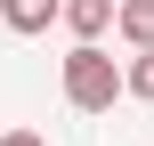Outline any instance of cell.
Instances as JSON below:
<instances>
[{
	"mask_svg": "<svg viewBox=\"0 0 154 146\" xmlns=\"http://www.w3.org/2000/svg\"><path fill=\"white\" fill-rule=\"evenodd\" d=\"M65 98H73L81 114H106V106L122 98V65H114L97 41H73V57H65Z\"/></svg>",
	"mask_w": 154,
	"mask_h": 146,
	"instance_id": "1",
	"label": "cell"
},
{
	"mask_svg": "<svg viewBox=\"0 0 154 146\" xmlns=\"http://www.w3.org/2000/svg\"><path fill=\"white\" fill-rule=\"evenodd\" d=\"M114 8H122V0H65V8H57V16H65V24H73V41H97V33H106V24H114Z\"/></svg>",
	"mask_w": 154,
	"mask_h": 146,
	"instance_id": "2",
	"label": "cell"
},
{
	"mask_svg": "<svg viewBox=\"0 0 154 146\" xmlns=\"http://www.w3.org/2000/svg\"><path fill=\"white\" fill-rule=\"evenodd\" d=\"M57 8H65V0H0L8 33H49V24H57Z\"/></svg>",
	"mask_w": 154,
	"mask_h": 146,
	"instance_id": "3",
	"label": "cell"
},
{
	"mask_svg": "<svg viewBox=\"0 0 154 146\" xmlns=\"http://www.w3.org/2000/svg\"><path fill=\"white\" fill-rule=\"evenodd\" d=\"M114 33H122L130 49H154V0H122V8H114Z\"/></svg>",
	"mask_w": 154,
	"mask_h": 146,
	"instance_id": "4",
	"label": "cell"
},
{
	"mask_svg": "<svg viewBox=\"0 0 154 146\" xmlns=\"http://www.w3.org/2000/svg\"><path fill=\"white\" fill-rule=\"evenodd\" d=\"M122 89H130V98H146V106H154V49H138V57L122 65Z\"/></svg>",
	"mask_w": 154,
	"mask_h": 146,
	"instance_id": "5",
	"label": "cell"
},
{
	"mask_svg": "<svg viewBox=\"0 0 154 146\" xmlns=\"http://www.w3.org/2000/svg\"><path fill=\"white\" fill-rule=\"evenodd\" d=\"M0 146H49V138H41V130H8Z\"/></svg>",
	"mask_w": 154,
	"mask_h": 146,
	"instance_id": "6",
	"label": "cell"
}]
</instances>
